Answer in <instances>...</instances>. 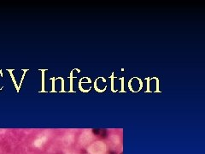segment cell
<instances>
[{
    "mask_svg": "<svg viewBox=\"0 0 205 154\" xmlns=\"http://www.w3.org/2000/svg\"><path fill=\"white\" fill-rule=\"evenodd\" d=\"M92 132H93V134H99L100 130H99V129H93Z\"/></svg>",
    "mask_w": 205,
    "mask_h": 154,
    "instance_id": "1",
    "label": "cell"
},
{
    "mask_svg": "<svg viewBox=\"0 0 205 154\" xmlns=\"http://www.w3.org/2000/svg\"><path fill=\"white\" fill-rule=\"evenodd\" d=\"M106 135H107V131H106V130H102V137H105Z\"/></svg>",
    "mask_w": 205,
    "mask_h": 154,
    "instance_id": "2",
    "label": "cell"
}]
</instances>
